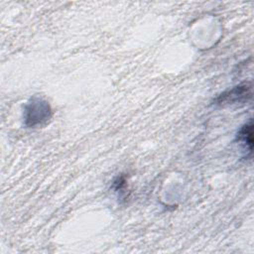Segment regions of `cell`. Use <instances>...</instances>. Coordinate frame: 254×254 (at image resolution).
Masks as SVG:
<instances>
[{
	"instance_id": "obj_1",
	"label": "cell",
	"mask_w": 254,
	"mask_h": 254,
	"mask_svg": "<svg viewBox=\"0 0 254 254\" xmlns=\"http://www.w3.org/2000/svg\"><path fill=\"white\" fill-rule=\"evenodd\" d=\"M53 115L49 102L41 97H32L24 107V124L28 128H34L47 123Z\"/></svg>"
},
{
	"instance_id": "obj_2",
	"label": "cell",
	"mask_w": 254,
	"mask_h": 254,
	"mask_svg": "<svg viewBox=\"0 0 254 254\" xmlns=\"http://www.w3.org/2000/svg\"><path fill=\"white\" fill-rule=\"evenodd\" d=\"M252 98V83L251 81L243 82L230 89H227L218 94L213 104L217 106H228L238 103H246Z\"/></svg>"
},
{
	"instance_id": "obj_3",
	"label": "cell",
	"mask_w": 254,
	"mask_h": 254,
	"mask_svg": "<svg viewBox=\"0 0 254 254\" xmlns=\"http://www.w3.org/2000/svg\"><path fill=\"white\" fill-rule=\"evenodd\" d=\"M236 140L239 143H242L249 154L252 153L253 150V124L250 119L248 123H245L237 132Z\"/></svg>"
}]
</instances>
